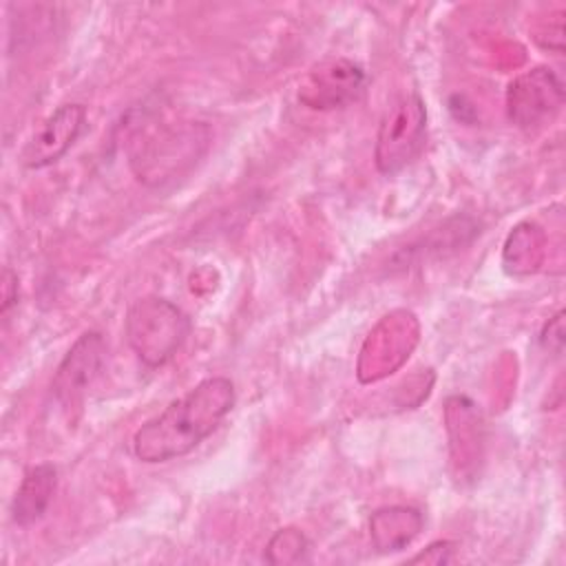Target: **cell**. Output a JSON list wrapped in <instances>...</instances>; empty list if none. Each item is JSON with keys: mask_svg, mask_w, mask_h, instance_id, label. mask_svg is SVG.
Wrapping results in <instances>:
<instances>
[{"mask_svg": "<svg viewBox=\"0 0 566 566\" xmlns=\"http://www.w3.org/2000/svg\"><path fill=\"white\" fill-rule=\"evenodd\" d=\"M237 391L230 378L210 376L175 398L133 436V453L148 464L168 462L199 447L232 411Z\"/></svg>", "mask_w": 566, "mask_h": 566, "instance_id": "1", "label": "cell"}, {"mask_svg": "<svg viewBox=\"0 0 566 566\" xmlns=\"http://www.w3.org/2000/svg\"><path fill=\"white\" fill-rule=\"evenodd\" d=\"M203 124H148L130 142V168L139 181L161 186L184 175L208 148Z\"/></svg>", "mask_w": 566, "mask_h": 566, "instance_id": "2", "label": "cell"}, {"mask_svg": "<svg viewBox=\"0 0 566 566\" xmlns=\"http://www.w3.org/2000/svg\"><path fill=\"white\" fill-rule=\"evenodd\" d=\"M190 332V318L168 298L144 296L128 307L126 338L148 367L170 360Z\"/></svg>", "mask_w": 566, "mask_h": 566, "instance_id": "3", "label": "cell"}, {"mask_svg": "<svg viewBox=\"0 0 566 566\" xmlns=\"http://www.w3.org/2000/svg\"><path fill=\"white\" fill-rule=\"evenodd\" d=\"M427 137V106L418 93L396 99L380 119L374 161L380 175L394 177L422 150Z\"/></svg>", "mask_w": 566, "mask_h": 566, "instance_id": "4", "label": "cell"}, {"mask_svg": "<svg viewBox=\"0 0 566 566\" xmlns=\"http://www.w3.org/2000/svg\"><path fill=\"white\" fill-rule=\"evenodd\" d=\"M564 104V88L559 77L546 69L537 66L509 84L506 111L509 119L524 130H533L553 122Z\"/></svg>", "mask_w": 566, "mask_h": 566, "instance_id": "5", "label": "cell"}, {"mask_svg": "<svg viewBox=\"0 0 566 566\" xmlns=\"http://www.w3.org/2000/svg\"><path fill=\"white\" fill-rule=\"evenodd\" d=\"M363 88L365 71L345 57H332L307 73L298 88V99L314 111L345 108L360 97Z\"/></svg>", "mask_w": 566, "mask_h": 566, "instance_id": "6", "label": "cell"}, {"mask_svg": "<svg viewBox=\"0 0 566 566\" xmlns=\"http://www.w3.org/2000/svg\"><path fill=\"white\" fill-rule=\"evenodd\" d=\"M104 358H106V343L102 334L84 332L66 352V356L62 358L53 376L51 389L55 400L66 409H73L75 405H80L88 387L97 380L104 367Z\"/></svg>", "mask_w": 566, "mask_h": 566, "instance_id": "7", "label": "cell"}, {"mask_svg": "<svg viewBox=\"0 0 566 566\" xmlns=\"http://www.w3.org/2000/svg\"><path fill=\"white\" fill-rule=\"evenodd\" d=\"M84 126L86 108L82 104H62L44 119L38 133L22 148V166L38 170L55 164L77 142Z\"/></svg>", "mask_w": 566, "mask_h": 566, "instance_id": "8", "label": "cell"}, {"mask_svg": "<svg viewBox=\"0 0 566 566\" xmlns=\"http://www.w3.org/2000/svg\"><path fill=\"white\" fill-rule=\"evenodd\" d=\"M57 489V469L49 462L31 467L11 502V517L18 526H31L44 517Z\"/></svg>", "mask_w": 566, "mask_h": 566, "instance_id": "9", "label": "cell"}, {"mask_svg": "<svg viewBox=\"0 0 566 566\" xmlns=\"http://www.w3.org/2000/svg\"><path fill=\"white\" fill-rule=\"evenodd\" d=\"M424 517L413 506H387L371 515L369 535L380 553H394L409 546L422 531Z\"/></svg>", "mask_w": 566, "mask_h": 566, "instance_id": "10", "label": "cell"}, {"mask_svg": "<svg viewBox=\"0 0 566 566\" xmlns=\"http://www.w3.org/2000/svg\"><path fill=\"white\" fill-rule=\"evenodd\" d=\"M307 537L298 528L287 526L272 535V539L265 546V559L270 564H298L307 559Z\"/></svg>", "mask_w": 566, "mask_h": 566, "instance_id": "11", "label": "cell"}, {"mask_svg": "<svg viewBox=\"0 0 566 566\" xmlns=\"http://www.w3.org/2000/svg\"><path fill=\"white\" fill-rule=\"evenodd\" d=\"M453 551L455 544L449 539H438L433 544H429L424 551H420L418 555H413L409 559V564H433V566H442L453 562Z\"/></svg>", "mask_w": 566, "mask_h": 566, "instance_id": "12", "label": "cell"}, {"mask_svg": "<svg viewBox=\"0 0 566 566\" xmlns=\"http://www.w3.org/2000/svg\"><path fill=\"white\" fill-rule=\"evenodd\" d=\"M539 340L544 347H548V352H553V354L562 352V347H564V312L562 310L553 318H548V323L542 329Z\"/></svg>", "mask_w": 566, "mask_h": 566, "instance_id": "13", "label": "cell"}, {"mask_svg": "<svg viewBox=\"0 0 566 566\" xmlns=\"http://www.w3.org/2000/svg\"><path fill=\"white\" fill-rule=\"evenodd\" d=\"M18 301V274L11 270V268H4V274H2V316L11 310V305H15Z\"/></svg>", "mask_w": 566, "mask_h": 566, "instance_id": "14", "label": "cell"}]
</instances>
